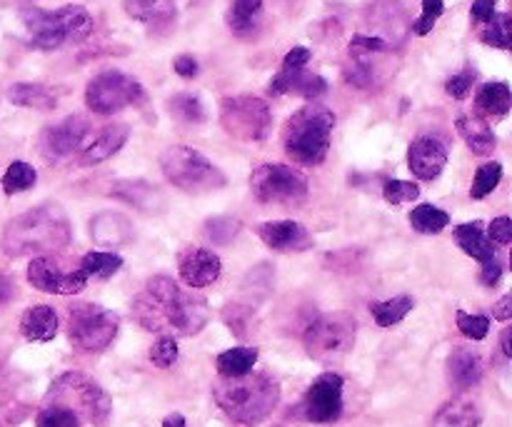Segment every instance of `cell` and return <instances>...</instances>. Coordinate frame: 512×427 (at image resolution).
I'll return each instance as SVG.
<instances>
[{
    "instance_id": "cell-11",
    "label": "cell",
    "mask_w": 512,
    "mask_h": 427,
    "mask_svg": "<svg viewBox=\"0 0 512 427\" xmlns=\"http://www.w3.org/2000/svg\"><path fill=\"white\" fill-rule=\"evenodd\" d=\"M118 325V315L100 305H73L70 308V343L85 353H100L115 340Z\"/></svg>"
},
{
    "instance_id": "cell-53",
    "label": "cell",
    "mask_w": 512,
    "mask_h": 427,
    "mask_svg": "<svg viewBox=\"0 0 512 427\" xmlns=\"http://www.w3.org/2000/svg\"><path fill=\"white\" fill-rule=\"evenodd\" d=\"M173 70L180 75V78H195L198 75V60L193 55H178L173 60Z\"/></svg>"
},
{
    "instance_id": "cell-22",
    "label": "cell",
    "mask_w": 512,
    "mask_h": 427,
    "mask_svg": "<svg viewBox=\"0 0 512 427\" xmlns=\"http://www.w3.org/2000/svg\"><path fill=\"white\" fill-rule=\"evenodd\" d=\"M455 128H458L460 138L465 140V145H468L475 155H490L495 150V145H498V138H495L488 120L478 118V115H460Z\"/></svg>"
},
{
    "instance_id": "cell-48",
    "label": "cell",
    "mask_w": 512,
    "mask_h": 427,
    "mask_svg": "<svg viewBox=\"0 0 512 427\" xmlns=\"http://www.w3.org/2000/svg\"><path fill=\"white\" fill-rule=\"evenodd\" d=\"M388 43L383 38H370V35H355L350 40V53H383Z\"/></svg>"
},
{
    "instance_id": "cell-43",
    "label": "cell",
    "mask_w": 512,
    "mask_h": 427,
    "mask_svg": "<svg viewBox=\"0 0 512 427\" xmlns=\"http://www.w3.org/2000/svg\"><path fill=\"white\" fill-rule=\"evenodd\" d=\"M458 328L465 338L485 340L490 333V318L488 315H468L458 310Z\"/></svg>"
},
{
    "instance_id": "cell-12",
    "label": "cell",
    "mask_w": 512,
    "mask_h": 427,
    "mask_svg": "<svg viewBox=\"0 0 512 427\" xmlns=\"http://www.w3.org/2000/svg\"><path fill=\"white\" fill-rule=\"evenodd\" d=\"M250 190L260 203H300L308 195V178L298 168L268 163L253 170Z\"/></svg>"
},
{
    "instance_id": "cell-18",
    "label": "cell",
    "mask_w": 512,
    "mask_h": 427,
    "mask_svg": "<svg viewBox=\"0 0 512 427\" xmlns=\"http://www.w3.org/2000/svg\"><path fill=\"white\" fill-rule=\"evenodd\" d=\"M220 258L205 248H190L180 255V278L188 288H208L220 278Z\"/></svg>"
},
{
    "instance_id": "cell-20",
    "label": "cell",
    "mask_w": 512,
    "mask_h": 427,
    "mask_svg": "<svg viewBox=\"0 0 512 427\" xmlns=\"http://www.w3.org/2000/svg\"><path fill=\"white\" fill-rule=\"evenodd\" d=\"M130 138L128 125H108L105 130H100L93 140H90L88 148L80 155V165H98L105 163L108 158H113Z\"/></svg>"
},
{
    "instance_id": "cell-42",
    "label": "cell",
    "mask_w": 512,
    "mask_h": 427,
    "mask_svg": "<svg viewBox=\"0 0 512 427\" xmlns=\"http://www.w3.org/2000/svg\"><path fill=\"white\" fill-rule=\"evenodd\" d=\"M38 427H80V418L68 408H60V405H48L45 410H40Z\"/></svg>"
},
{
    "instance_id": "cell-45",
    "label": "cell",
    "mask_w": 512,
    "mask_h": 427,
    "mask_svg": "<svg viewBox=\"0 0 512 427\" xmlns=\"http://www.w3.org/2000/svg\"><path fill=\"white\" fill-rule=\"evenodd\" d=\"M443 13H445L443 0H423V13H420V18L415 20L413 30L418 35H428L430 30L435 28V23H438L440 15Z\"/></svg>"
},
{
    "instance_id": "cell-7",
    "label": "cell",
    "mask_w": 512,
    "mask_h": 427,
    "mask_svg": "<svg viewBox=\"0 0 512 427\" xmlns=\"http://www.w3.org/2000/svg\"><path fill=\"white\" fill-rule=\"evenodd\" d=\"M50 405H60V408L73 410L75 415H83L85 420H90L93 425H105L110 418V403L108 393L100 388L95 380H90L83 373H65L50 385L48 393Z\"/></svg>"
},
{
    "instance_id": "cell-28",
    "label": "cell",
    "mask_w": 512,
    "mask_h": 427,
    "mask_svg": "<svg viewBox=\"0 0 512 427\" xmlns=\"http://www.w3.org/2000/svg\"><path fill=\"white\" fill-rule=\"evenodd\" d=\"M128 18L145 25H165L175 18V0H123Z\"/></svg>"
},
{
    "instance_id": "cell-54",
    "label": "cell",
    "mask_w": 512,
    "mask_h": 427,
    "mask_svg": "<svg viewBox=\"0 0 512 427\" xmlns=\"http://www.w3.org/2000/svg\"><path fill=\"white\" fill-rule=\"evenodd\" d=\"M493 315L498 320H510L512 318V298H510V295H505V298L500 300L498 305H495Z\"/></svg>"
},
{
    "instance_id": "cell-52",
    "label": "cell",
    "mask_w": 512,
    "mask_h": 427,
    "mask_svg": "<svg viewBox=\"0 0 512 427\" xmlns=\"http://www.w3.org/2000/svg\"><path fill=\"white\" fill-rule=\"evenodd\" d=\"M500 278H503V265L498 263V258H495L493 263H485L483 270H480V283H483L485 288H495V285L500 283Z\"/></svg>"
},
{
    "instance_id": "cell-23",
    "label": "cell",
    "mask_w": 512,
    "mask_h": 427,
    "mask_svg": "<svg viewBox=\"0 0 512 427\" xmlns=\"http://www.w3.org/2000/svg\"><path fill=\"white\" fill-rule=\"evenodd\" d=\"M448 378L458 390H470L483 378V363L473 350L458 348L448 358Z\"/></svg>"
},
{
    "instance_id": "cell-17",
    "label": "cell",
    "mask_w": 512,
    "mask_h": 427,
    "mask_svg": "<svg viewBox=\"0 0 512 427\" xmlns=\"http://www.w3.org/2000/svg\"><path fill=\"white\" fill-rule=\"evenodd\" d=\"M258 238L268 248L278 250V253H303V250L313 248L310 233L303 225L295 223V220H278V223L258 225Z\"/></svg>"
},
{
    "instance_id": "cell-30",
    "label": "cell",
    "mask_w": 512,
    "mask_h": 427,
    "mask_svg": "<svg viewBox=\"0 0 512 427\" xmlns=\"http://www.w3.org/2000/svg\"><path fill=\"white\" fill-rule=\"evenodd\" d=\"M8 100L20 108H35V110H53L55 108V95L50 93L45 85L38 83H18L8 90Z\"/></svg>"
},
{
    "instance_id": "cell-26",
    "label": "cell",
    "mask_w": 512,
    "mask_h": 427,
    "mask_svg": "<svg viewBox=\"0 0 512 427\" xmlns=\"http://www.w3.org/2000/svg\"><path fill=\"white\" fill-rule=\"evenodd\" d=\"M455 240H458L460 248H463L470 258L478 260L480 265L493 263V260L498 258V255H495L493 240L483 233V225H480L478 220L458 225V228H455Z\"/></svg>"
},
{
    "instance_id": "cell-38",
    "label": "cell",
    "mask_w": 512,
    "mask_h": 427,
    "mask_svg": "<svg viewBox=\"0 0 512 427\" xmlns=\"http://www.w3.org/2000/svg\"><path fill=\"white\" fill-rule=\"evenodd\" d=\"M485 45H493L498 50H508L512 43V30H510V15L508 13H495L490 23H485L483 33H480Z\"/></svg>"
},
{
    "instance_id": "cell-32",
    "label": "cell",
    "mask_w": 512,
    "mask_h": 427,
    "mask_svg": "<svg viewBox=\"0 0 512 427\" xmlns=\"http://www.w3.org/2000/svg\"><path fill=\"white\" fill-rule=\"evenodd\" d=\"M413 308H415V300L410 298V295H398V298L378 300V303H373L370 305V313H373L375 323H378L380 328H393V325L403 323Z\"/></svg>"
},
{
    "instance_id": "cell-10",
    "label": "cell",
    "mask_w": 512,
    "mask_h": 427,
    "mask_svg": "<svg viewBox=\"0 0 512 427\" xmlns=\"http://www.w3.org/2000/svg\"><path fill=\"white\" fill-rule=\"evenodd\" d=\"M145 98V90L138 78L123 70H105L98 73L85 88V105L98 115H113L120 110L138 105Z\"/></svg>"
},
{
    "instance_id": "cell-27",
    "label": "cell",
    "mask_w": 512,
    "mask_h": 427,
    "mask_svg": "<svg viewBox=\"0 0 512 427\" xmlns=\"http://www.w3.org/2000/svg\"><path fill=\"white\" fill-rule=\"evenodd\" d=\"M90 235L100 245H123L133 238V223L120 213H100L90 225Z\"/></svg>"
},
{
    "instance_id": "cell-37",
    "label": "cell",
    "mask_w": 512,
    "mask_h": 427,
    "mask_svg": "<svg viewBox=\"0 0 512 427\" xmlns=\"http://www.w3.org/2000/svg\"><path fill=\"white\" fill-rule=\"evenodd\" d=\"M170 113L175 115L178 120H183V123H203L205 120V108L203 103H200L198 95L193 93H178L170 98Z\"/></svg>"
},
{
    "instance_id": "cell-15",
    "label": "cell",
    "mask_w": 512,
    "mask_h": 427,
    "mask_svg": "<svg viewBox=\"0 0 512 427\" xmlns=\"http://www.w3.org/2000/svg\"><path fill=\"white\" fill-rule=\"evenodd\" d=\"M28 283L48 295H78L85 290V278L80 270L65 273L53 258H35L28 265Z\"/></svg>"
},
{
    "instance_id": "cell-41",
    "label": "cell",
    "mask_w": 512,
    "mask_h": 427,
    "mask_svg": "<svg viewBox=\"0 0 512 427\" xmlns=\"http://www.w3.org/2000/svg\"><path fill=\"white\" fill-rule=\"evenodd\" d=\"M383 198L388 200L390 205H403L410 203V200L420 198V188L415 183H408V180H385L383 185Z\"/></svg>"
},
{
    "instance_id": "cell-34",
    "label": "cell",
    "mask_w": 512,
    "mask_h": 427,
    "mask_svg": "<svg viewBox=\"0 0 512 427\" xmlns=\"http://www.w3.org/2000/svg\"><path fill=\"white\" fill-rule=\"evenodd\" d=\"M448 223L450 215L445 213V210L435 208V205H418V208L410 213V225H413V230H418V233L423 235L440 233V230L448 228Z\"/></svg>"
},
{
    "instance_id": "cell-55",
    "label": "cell",
    "mask_w": 512,
    "mask_h": 427,
    "mask_svg": "<svg viewBox=\"0 0 512 427\" xmlns=\"http://www.w3.org/2000/svg\"><path fill=\"white\" fill-rule=\"evenodd\" d=\"M500 343H503L505 358H512V330L510 328L503 330V335H500Z\"/></svg>"
},
{
    "instance_id": "cell-39",
    "label": "cell",
    "mask_w": 512,
    "mask_h": 427,
    "mask_svg": "<svg viewBox=\"0 0 512 427\" xmlns=\"http://www.w3.org/2000/svg\"><path fill=\"white\" fill-rule=\"evenodd\" d=\"M500 180H503V165H500V163L480 165L478 173H475L473 188H470V198H473V200L488 198V195L493 193L495 188H498Z\"/></svg>"
},
{
    "instance_id": "cell-21",
    "label": "cell",
    "mask_w": 512,
    "mask_h": 427,
    "mask_svg": "<svg viewBox=\"0 0 512 427\" xmlns=\"http://www.w3.org/2000/svg\"><path fill=\"white\" fill-rule=\"evenodd\" d=\"M480 423H483L480 405L465 395L445 403L433 418V427H480Z\"/></svg>"
},
{
    "instance_id": "cell-5",
    "label": "cell",
    "mask_w": 512,
    "mask_h": 427,
    "mask_svg": "<svg viewBox=\"0 0 512 427\" xmlns=\"http://www.w3.org/2000/svg\"><path fill=\"white\" fill-rule=\"evenodd\" d=\"M28 40L38 50H58L70 43H80L93 33V15L83 5H60V8L33 10L28 13Z\"/></svg>"
},
{
    "instance_id": "cell-56",
    "label": "cell",
    "mask_w": 512,
    "mask_h": 427,
    "mask_svg": "<svg viewBox=\"0 0 512 427\" xmlns=\"http://www.w3.org/2000/svg\"><path fill=\"white\" fill-rule=\"evenodd\" d=\"M10 295H13V285L8 283V280L0 275V305H5L10 300Z\"/></svg>"
},
{
    "instance_id": "cell-44",
    "label": "cell",
    "mask_w": 512,
    "mask_h": 427,
    "mask_svg": "<svg viewBox=\"0 0 512 427\" xmlns=\"http://www.w3.org/2000/svg\"><path fill=\"white\" fill-rule=\"evenodd\" d=\"M150 363L158 365V368L168 370L173 368L175 363H178V343H175V338H160L158 343L150 348Z\"/></svg>"
},
{
    "instance_id": "cell-9",
    "label": "cell",
    "mask_w": 512,
    "mask_h": 427,
    "mask_svg": "<svg viewBox=\"0 0 512 427\" xmlns=\"http://www.w3.org/2000/svg\"><path fill=\"white\" fill-rule=\"evenodd\" d=\"M220 125L235 140L260 143L268 138L273 115H270L265 100L255 98V95H235V98H225L220 103Z\"/></svg>"
},
{
    "instance_id": "cell-36",
    "label": "cell",
    "mask_w": 512,
    "mask_h": 427,
    "mask_svg": "<svg viewBox=\"0 0 512 427\" xmlns=\"http://www.w3.org/2000/svg\"><path fill=\"white\" fill-rule=\"evenodd\" d=\"M38 180V173L30 163H23V160H15L3 175V190L5 195H15V193H23V190H30Z\"/></svg>"
},
{
    "instance_id": "cell-35",
    "label": "cell",
    "mask_w": 512,
    "mask_h": 427,
    "mask_svg": "<svg viewBox=\"0 0 512 427\" xmlns=\"http://www.w3.org/2000/svg\"><path fill=\"white\" fill-rule=\"evenodd\" d=\"M123 268V258L115 253H88L83 258V268H80V273L85 275V278H110V275H115L118 270Z\"/></svg>"
},
{
    "instance_id": "cell-40",
    "label": "cell",
    "mask_w": 512,
    "mask_h": 427,
    "mask_svg": "<svg viewBox=\"0 0 512 427\" xmlns=\"http://www.w3.org/2000/svg\"><path fill=\"white\" fill-rule=\"evenodd\" d=\"M238 233H240L238 218L220 215V218H210L208 223H205V235H208L215 245H228Z\"/></svg>"
},
{
    "instance_id": "cell-24",
    "label": "cell",
    "mask_w": 512,
    "mask_h": 427,
    "mask_svg": "<svg viewBox=\"0 0 512 427\" xmlns=\"http://www.w3.org/2000/svg\"><path fill=\"white\" fill-rule=\"evenodd\" d=\"M110 193L115 198L125 200V203L135 205L138 210H145V213H158L165 203L163 193L158 188H153L150 183H145V180H123Z\"/></svg>"
},
{
    "instance_id": "cell-1",
    "label": "cell",
    "mask_w": 512,
    "mask_h": 427,
    "mask_svg": "<svg viewBox=\"0 0 512 427\" xmlns=\"http://www.w3.org/2000/svg\"><path fill=\"white\" fill-rule=\"evenodd\" d=\"M133 313L145 330L163 333V338L200 333L210 318L205 298L188 293L165 275L150 278L148 288L135 298Z\"/></svg>"
},
{
    "instance_id": "cell-16",
    "label": "cell",
    "mask_w": 512,
    "mask_h": 427,
    "mask_svg": "<svg viewBox=\"0 0 512 427\" xmlns=\"http://www.w3.org/2000/svg\"><path fill=\"white\" fill-rule=\"evenodd\" d=\"M448 165V145L435 135H420L408 148V168L418 180H435Z\"/></svg>"
},
{
    "instance_id": "cell-51",
    "label": "cell",
    "mask_w": 512,
    "mask_h": 427,
    "mask_svg": "<svg viewBox=\"0 0 512 427\" xmlns=\"http://www.w3.org/2000/svg\"><path fill=\"white\" fill-rule=\"evenodd\" d=\"M495 5H498V0H475L473 8H470V18L475 23H490V18L495 15Z\"/></svg>"
},
{
    "instance_id": "cell-50",
    "label": "cell",
    "mask_w": 512,
    "mask_h": 427,
    "mask_svg": "<svg viewBox=\"0 0 512 427\" xmlns=\"http://www.w3.org/2000/svg\"><path fill=\"white\" fill-rule=\"evenodd\" d=\"M310 58H313V53H310L308 48L295 45V48L283 58V70H305V65L310 63Z\"/></svg>"
},
{
    "instance_id": "cell-49",
    "label": "cell",
    "mask_w": 512,
    "mask_h": 427,
    "mask_svg": "<svg viewBox=\"0 0 512 427\" xmlns=\"http://www.w3.org/2000/svg\"><path fill=\"white\" fill-rule=\"evenodd\" d=\"M490 240H495L498 245H510L512 240V220L508 215H500L490 223Z\"/></svg>"
},
{
    "instance_id": "cell-13",
    "label": "cell",
    "mask_w": 512,
    "mask_h": 427,
    "mask_svg": "<svg viewBox=\"0 0 512 427\" xmlns=\"http://www.w3.org/2000/svg\"><path fill=\"white\" fill-rule=\"evenodd\" d=\"M300 410L308 423H335L343 415V378L335 373L320 375L305 393Z\"/></svg>"
},
{
    "instance_id": "cell-33",
    "label": "cell",
    "mask_w": 512,
    "mask_h": 427,
    "mask_svg": "<svg viewBox=\"0 0 512 427\" xmlns=\"http://www.w3.org/2000/svg\"><path fill=\"white\" fill-rule=\"evenodd\" d=\"M263 13V0H233L228 10V28L235 35H250Z\"/></svg>"
},
{
    "instance_id": "cell-46",
    "label": "cell",
    "mask_w": 512,
    "mask_h": 427,
    "mask_svg": "<svg viewBox=\"0 0 512 427\" xmlns=\"http://www.w3.org/2000/svg\"><path fill=\"white\" fill-rule=\"evenodd\" d=\"M345 80H348L350 85H355V88H368V85L373 83V68H370L363 58L355 60L353 65L345 68Z\"/></svg>"
},
{
    "instance_id": "cell-3",
    "label": "cell",
    "mask_w": 512,
    "mask_h": 427,
    "mask_svg": "<svg viewBox=\"0 0 512 427\" xmlns=\"http://www.w3.org/2000/svg\"><path fill=\"white\" fill-rule=\"evenodd\" d=\"M213 398L230 420L240 425H258L278 405L280 388L270 375L248 373L240 378H220L213 385Z\"/></svg>"
},
{
    "instance_id": "cell-25",
    "label": "cell",
    "mask_w": 512,
    "mask_h": 427,
    "mask_svg": "<svg viewBox=\"0 0 512 427\" xmlns=\"http://www.w3.org/2000/svg\"><path fill=\"white\" fill-rule=\"evenodd\" d=\"M20 333L33 343H48L58 333V315L48 305H35L23 313L20 320Z\"/></svg>"
},
{
    "instance_id": "cell-14",
    "label": "cell",
    "mask_w": 512,
    "mask_h": 427,
    "mask_svg": "<svg viewBox=\"0 0 512 427\" xmlns=\"http://www.w3.org/2000/svg\"><path fill=\"white\" fill-rule=\"evenodd\" d=\"M90 135V123L83 115H70L63 123L50 125L40 135V155L50 163H58V160L70 158L73 153H78L85 145Z\"/></svg>"
},
{
    "instance_id": "cell-29",
    "label": "cell",
    "mask_w": 512,
    "mask_h": 427,
    "mask_svg": "<svg viewBox=\"0 0 512 427\" xmlns=\"http://www.w3.org/2000/svg\"><path fill=\"white\" fill-rule=\"evenodd\" d=\"M478 108L483 110L488 118H505L510 113V85L498 80V83H485L483 88L478 90V98H475Z\"/></svg>"
},
{
    "instance_id": "cell-4",
    "label": "cell",
    "mask_w": 512,
    "mask_h": 427,
    "mask_svg": "<svg viewBox=\"0 0 512 427\" xmlns=\"http://www.w3.org/2000/svg\"><path fill=\"white\" fill-rule=\"evenodd\" d=\"M335 115L325 105H305L288 118L283 128V145L290 160L298 165H320L330 150Z\"/></svg>"
},
{
    "instance_id": "cell-6",
    "label": "cell",
    "mask_w": 512,
    "mask_h": 427,
    "mask_svg": "<svg viewBox=\"0 0 512 427\" xmlns=\"http://www.w3.org/2000/svg\"><path fill=\"white\" fill-rule=\"evenodd\" d=\"M160 170L178 190L188 195L215 193L225 185V175L200 150L188 145H170L160 153Z\"/></svg>"
},
{
    "instance_id": "cell-19",
    "label": "cell",
    "mask_w": 512,
    "mask_h": 427,
    "mask_svg": "<svg viewBox=\"0 0 512 427\" xmlns=\"http://www.w3.org/2000/svg\"><path fill=\"white\" fill-rule=\"evenodd\" d=\"M270 95H303V98L315 100L320 95L328 93V83H325L323 75L305 73V70H280L268 85Z\"/></svg>"
},
{
    "instance_id": "cell-2",
    "label": "cell",
    "mask_w": 512,
    "mask_h": 427,
    "mask_svg": "<svg viewBox=\"0 0 512 427\" xmlns=\"http://www.w3.org/2000/svg\"><path fill=\"white\" fill-rule=\"evenodd\" d=\"M68 213L58 203H45L8 223L0 238V248L10 258H43L45 253H58L70 243Z\"/></svg>"
},
{
    "instance_id": "cell-8",
    "label": "cell",
    "mask_w": 512,
    "mask_h": 427,
    "mask_svg": "<svg viewBox=\"0 0 512 427\" xmlns=\"http://www.w3.org/2000/svg\"><path fill=\"white\" fill-rule=\"evenodd\" d=\"M358 323L348 313H325L305 328L303 345L318 363H335L353 350Z\"/></svg>"
},
{
    "instance_id": "cell-57",
    "label": "cell",
    "mask_w": 512,
    "mask_h": 427,
    "mask_svg": "<svg viewBox=\"0 0 512 427\" xmlns=\"http://www.w3.org/2000/svg\"><path fill=\"white\" fill-rule=\"evenodd\" d=\"M163 427H188V425H185L183 415L173 413V415H168V418L163 420Z\"/></svg>"
},
{
    "instance_id": "cell-31",
    "label": "cell",
    "mask_w": 512,
    "mask_h": 427,
    "mask_svg": "<svg viewBox=\"0 0 512 427\" xmlns=\"http://www.w3.org/2000/svg\"><path fill=\"white\" fill-rule=\"evenodd\" d=\"M258 363V350L255 348H230L218 355V373L220 378H240L248 375Z\"/></svg>"
},
{
    "instance_id": "cell-47",
    "label": "cell",
    "mask_w": 512,
    "mask_h": 427,
    "mask_svg": "<svg viewBox=\"0 0 512 427\" xmlns=\"http://www.w3.org/2000/svg\"><path fill=\"white\" fill-rule=\"evenodd\" d=\"M473 80H475L473 70H463V73L453 75V78L445 83V90H448V95H453V98L463 100V98H468L470 88H473Z\"/></svg>"
}]
</instances>
